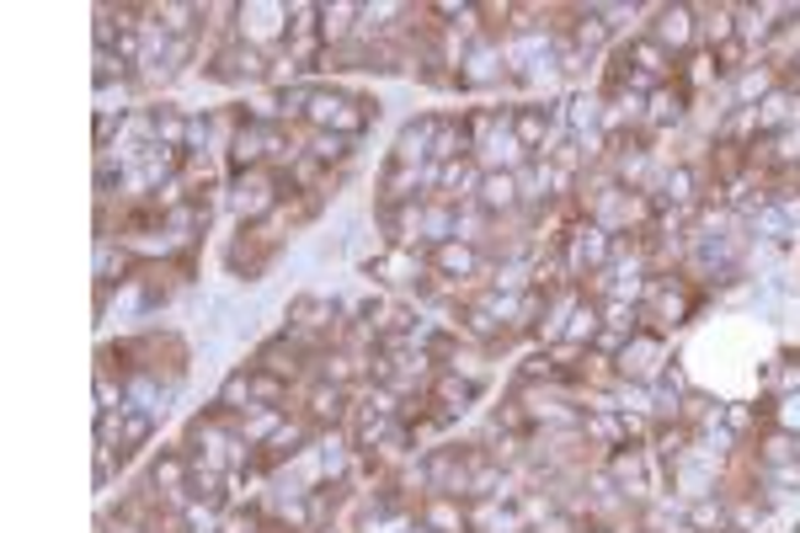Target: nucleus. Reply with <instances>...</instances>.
<instances>
[{
    "label": "nucleus",
    "mask_w": 800,
    "mask_h": 533,
    "mask_svg": "<svg viewBox=\"0 0 800 533\" xmlns=\"http://www.w3.org/2000/svg\"><path fill=\"white\" fill-rule=\"evenodd\" d=\"M608 262H614V235L603 230V224H576L571 235H565V273L571 278H582V273H608Z\"/></svg>",
    "instance_id": "1"
},
{
    "label": "nucleus",
    "mask_w": 800,
    "mask_h": 533,
    "mask_svg": "<svg viewBox=\"0 0 800 533\" xmlns=\"http://www.w3.org/2000/svg\"><path fill=\"white\" fill-rule=\"evenodd\" d=\"M363 107H368V102H353V96H342V91H316L310 118H316L320 128H331V134H342V139H353V134L368 124Z\"/></svg>",
    "instance_id": "2"
},
{
    "label": "nucleus",
    "mask_w": 800,
    "mask_h": 533,
    "mask_svg": "<svg viewBox=\"0 0 800 533\" xmlns=\"http://www.w3.org/2000/svg\"><path fill=\"white\" fill-rule=\"evenodd\" d=\"M699 22V11L694 5H656V22H651V43L656 48H667V54H688V43H694V27Z\"/></svg>",
    "instance_id": "3"
},
{
    "label": "nucleus",
    "mask_w": 800,
    "mask_h": 533,
    "mask_svg": "<svg viewBox=\"0 0 800 533\" xmlns=\"http://www.w3.org/2000/svg\"><path fill=\"white\" fill-rule=\"evenodd\" d=\"M507 76V65H502V54H496V43L480 38L465 59H459V70H454V85H465V91H485V85H496Z\"/></svg>",
    "instance_id": "4"
},
{
    "label": "nucleus",
    "mask_w": 800,
    "mask_h": 533,
    "mask_svg": "<svg viewBox=\"0 0 800 533\" xmlns=\"http://www.w3.org/2000/svg\"><path fill=\"white\" fill-rule=\"evenodd\" d=\"M614 363H619V379H636V384L656 379V373H662L656 369V363H662V336H656V331H636Z\"/></svg>",
    "instance_id": "5"
},
{
    "label": "nucleus",
    "mask_w": 800,
    "mask_h": 533,
    "mask_svg": "<svg viewBox=\"0 0 800 533\" xmlns=\"http://www.w3.org/2000/svg\"><path fill=\"white\" fill-rule=\"evenodd\" d=\"M476 208L480 213H491V219H502V213L523 208L518 171H485V176H480V193H476Z\"/></svg>",
    "instance_id": "6"
},
{
    "label": "nucleus",
    "mask_w": 800,
    "mask_h": 533,
    "mask_svg": "<svg viewBox=\"0 0 800 533\" xmlns=\"http://www.w3.org/2000/svg\"><path fill=\"white\" fill-rule=\"evenodd\" d=\"M603 331V304L598 299H576L571 304V315H565V336H560V347H571V352H582V347H593Z\"/></svg>",
    "instance_id": "7"
},
{
    "label": "nucleus",
    "mask_w": 800,
    "mask_h": 533,
    "mask_svg": "<svg viewBox=\"0 0 800 533\" xmlns=\"http://www.w3.org/2000/svg\"><path fill=\"white\" fill-rule=\"evenodd\" d=\"M422 529L427 533H470V512H465L459 496L433 491L427 501H422Z\"/></svg>",
    "instance_id": "8"
},
{
    "label": "nucleus",
    "mask_w": 800,
    "mask_h": 533,
    "mask_svg": "<svg viewBox=\"0 0 800 533\" xmlns=\"http://www.w3.org/2000/svg\"><path fill=\"white\" fill-rule=\"evenodd\" d=\"M433 273L448 278V283H465L480 273V251L470 241H448V246H433Z\"/></svg>",
    "instance_id": "9"
},
{
    "label": "nucleus",
    "mask_w": 800,
    "mask_h": 533,
    "mask_svg": "<svg viewBox=\"0 0 800 533\" xmlns=\"http://www.w3.org/2000/svg\"><path fill=\"white\" fill-rule=\"evenodd\" d=\"M747 224H753V235H763V241H774V246H785V241H796V224H790V208L779 204H753L747 208Z\"/></svg>",
    "instance_id": "10"
},
{
    "label": "nucleus",
    "mask_w": 800,
    "mask_h": 533,
    "mask_svg": "<svg viewBox=\"0 0 800 533\" xmlns=\"http://www.w3.org/2000/svg\"><path fill=\"white\" fill-rule=\"evenodd\" d=\"M683 401H688V379L683 369H662L651 379V416H683Z\"/></svg>",
    "instance_id": "11"
},
{
    "label": "nucleus",
    "mask_w": 800,
    "mask_h": 533,
    "mask_svg": "<svg viewBox=\"0 0 800 533\" xmlns=\"http://www.w3.org/2000/svg\"><path fill=\"white\" fill-rule=\"evenodd\" d=\"M683 107H688V96L673 91V85H656L651 96H645V124L651 128H673L683 124Z\"/></svg>",
    "instance_id": "12"
},
{
    "label": "nucleus",
    "mask_w": 800,
    "mask_h": 533,
    "mask_svg": "<svg viewBox=\"0 0 800 533\" xmlns=\"http://www.w3.org/2000/svg\"><path fill=\"white\" fill-rule=\"evenodd\" d=\"M683 518H688V529L694 533H725L731 529V507H725L720 496H699Z\"/></svg>",
    "instance_id": "13"
},
{
    "label": "nucleus",
    "mask_w": 800,
    "mask_h": 533,
    "mask_svg": "<svg viewBox=\"0 0 800 533\" xmlns=\"http://www.w3.org/2000/svg\"><path fill=\"white\" fill-rule=\"evenodd\" d=\"M156 421H160V416H150V410H139V406L118 410V453H134L139 443H150Z\"/></svg>",
    "instance_id": "14"
},
{
    "label": "nucleus",
    "mask_w": 800,
    "mask_h": 533,
    "mask_svg": "<svg viewBox=\"0 0 800 533\" xmlns=\"http://www.w3.org/2000/svg\"><path fill=\"white\" fill-rule=\"evenodd\" d=\"M688 438H694L688 427H662V432L651 438V449H656V464L678 475V470H683V459H688Z\"/></svg>",
    "instance_id": "15"
},
{
    "label": "nucleus",
    "mask_w": 800,
    "mask_h": 533,
    "mask_svg": "<svg viewBox=\"0 0 800 533\" xmlns=\"http://www.w3.org/2000/svg\"><path fill=\"white\" fill-rule=\"evenodd\" d=\"M694 11H699V33L710 38V48L736 38V11L731 5H694Z\"/></svg>",
    "instance_id": "16"
},
{
    "label": "nucleus",
    "mask_w": 800,
    "mask_h": 533,
    "mask_svg": "<svg viewBox=\"0 0 800 533\" xmlns=\"http://www.w3.org/2000/svg\"><path fill=\"white\" fill-rule=\"evenodd\" d=\"M480 395L476 379H459V373H448V379H438V401H443V416H465L470 410V401Z\"/></svg>",
    "instance_id": "17"
},
{
    "label": "nucleus",
    "mask_w": 800,
    "mask_h": 533,
    "mask_svg": "<svg viewBox=\"0 0 800 533\" xmlns=\"http://www.w3.org/2000/svg\"><path fill=\"white\" fill-rule=\"evenodd\" d=\"M603 43H608V22L598 16V5H587V11H582V22L571 27V48H582V54L593 59Z\"/></svg>",
    "instance_id": "18"
},
{
    "label": "nucleus",
    "mask_w": 800,
    "mask_h": 533,
    "mask_svg": "<svg viewBox=\"0 0 800 533\" xmlns=\"http://www.w3.org/2000/svg\"><path fill=\"white\" fill-rule=\"evenodd\" d=\"M353 16H363V5H347V0H336V5H320V38L325 43H342L353 33Z\"/></svg>",
    "instance_id": "19"
},
{
    "label": "nucleus",
    "mask_w": 800,
    "mask_h": 533,
    "mask_svg": "<svg viewBox=\"0 0 800 533\" xmlns=\"http://www.w3.org/2000/svg\"><path fill=\"white\" fill-rule=\"evenodd\" d=\"M608 470H614V480H619V491H625V496H645V459H640L636 449L614 453V464H608Z\"/></svg>",
    "instance_id": "20"
},
{
    "label": "nucleus",
    "mask_w": 800,
    "mask_h": 533,
    "mask_svg": "<svg viewBox=\"0 0 800 533\" xmlns=\"http://www.w3.org/2000/svg\"><path fill=\"white\" fill-rule=\"evenodd\" d=\"M768 91H774V70H768V65L742 70V76H736V107H753V102H763Z\"/></svg>",
    "instance_id": "21"
},
{
    "label": "nucleus",
    "mask_w": 800,
    "mask_h": 533,
    "mask_svg": "<svg viewBox=\"0 0 800 533\" xmlns=\"http://www.w3.org/2000/svg\"><path fill=\"white\" fill-rule=\"evenodd\" d=\"M145 128L156 134V139H165V144H176V139H187V118L176 113V107H150V118H145Z\"/></svg>",
    "instance_id": "22"
},
{
    "label": "nucleus",
    "mask_w": 800,
    "mask_h": 533,
    "mask_svg": "<svg viewBox=\"0 0 800 533\" xmlns=\"http://www.w3.org/2000/svg\"><path fill=\"white\" fill-rule=\"evenodd\" d=\"M342 410H347L342 384H320L316 395H310V416H316V421H342Z\"/></svg>",
    "instance_id": "23"
},
{
    "label": "nucleus",
    "mask_w": 800,
    "mask_h": 533,
    "mask_svg": "<svg viewBox=\"0 0 800 533\" xmlns=\"http://www.w3.org/2000/svg\"><path fill=\"white\" fill-rule=\"evenodd\" d=\"M219 65H225L219 76H230V81H240V76L256 81V76H262V54H256V48H236V54H225Z\"/></svg>",
    "instance_id": "24"
},
{
    "label": "nucleus",
    "mask_w": 800,
    "mask_h": 533,
    "mask_svg": "<svg viewBox=\"0 0 800 533\" xmlns=\"http://www.w3.org/2000/svg\"><path fill=\"white\" fill-rule=\"evenodd\" d=\"M236 208H240V213H267V208H273V193H267L262 182H251V187L240 182V187H236Z\"/></svg>",
    "instance_id": "25"
},
{
    "label": "nucleus",
    "mask_w": 800,
    "mask_h": 533,
    "mask_svg": "<svg viewBox=\"0 0 800 533\" xmlns=\"http://www.w3.org/2000/svg\"><path fill=\"white\" fill-rule=\"evenodd\" d=\"M774 421H779V432L800 438V390H796V395H779V410H774Z\"/></svg>",
    "instance_id": "26"
},
{
    "label": "nucleus",
    "mask_w": 800,
    "mask_h": 533,
    "mask_svg": "<svg viewBox=\"0 0 800 533\" xmlns=\"http://www.w3.org/2000/svg\"><path fill=\"white\" fill-rule=\"evenodd\" d=\"M310 155H316V161H342V155H347V139H342V134H316Z\"/></svg>",
    "instance_id": "27"
},
{
    "label": "nucleus",
    "mask_w": 800,
    "mask_h": 533,
    "mask_svg": "<svg viewBox=\"0 0 800 533\" xmlns=\"http://www.w3.org/2000/svg\"><path fill=\"white\" fill-rule=\"evenodd\" d=\"M182 475H187L182 459H156V486H176L182 491Z\"/></svg>",
    "instance_id": "28"
},
{
    "label": "nucleus",
    "mask_w": 800,
    "mask_h": 533,
    "mask_svg": "<svg viewBox=\"0 0 800 533\" xmlns=\"http://www.w3.org/2000/svg\"><path fill=\"white\" fill-rule=\"evenodd\" d=\"M342 464H347L342 443H320V475H342Z\"/></svg>",
    "instance_id": "29"
},
{
    "label": "nucleus",
    "mask_w": 800,
    "mask_h": 533,
    "mask_svg": "<svg viewBox=\"0 0 800 533\" xmlns=\"http://www.w3.org/2000/svg\"><path fill=\"white\" fill-rule=\"evenodd\" d=\"M550 373H556V358H550V352H534V358L523 363V379H550Z\"/></svg>",
    "instance_id": "30"
},
{
    "label": "nucleus",
    "mask_w": 800,
    "mask_h": 533,
    "mask_svg": "<svg viewBox=\"0 0 800 533\" xmlns=\"http://www.w3.org/2000/svg\"><path fill=\"white\" fill-rule=\"evenodd\" d=\"M747 421H753V410L747 406H736V401L725 406V427H731V432H747Z\"/></svg>",
    "instance_id": "31"
},
{
    "label": "nucleus",
    "mask_w": 800,
    "mask_h": 533,
    "mask_svg": "<svg viewBox=\"0 0 800 533\" xmlns=\"http://www.w3.org/2000/svg\"><path fill=\"white\" fill-rule=\"evenodd\" d=\"M790 453H796V459H800V438H796V443H790Z\"/></svg>",
    "instance_id": "32"
}]
</instances>
